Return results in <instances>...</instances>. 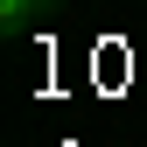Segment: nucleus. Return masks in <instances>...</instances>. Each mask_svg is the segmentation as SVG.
<instances>
[{"mask_svg": "<svg viewBox=\"0 0 147 147\" xmlns=\"http://www.w3.org/2000/svg\"><path fill=\"white\" fill-rule=\"evenodd\" d=\"M63 0H0V35H7V42H21V35L42 21V14H56Z\"/></svg>", "mask_w": 147, "mask_h": 147, "instance_id": "obj_1", "label": "nucleus"}]
</instances>
